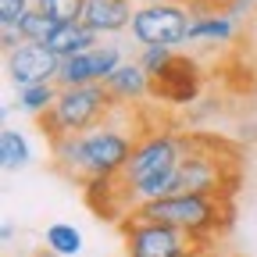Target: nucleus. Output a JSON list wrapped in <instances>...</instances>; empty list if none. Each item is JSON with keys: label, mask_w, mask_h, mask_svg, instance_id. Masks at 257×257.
Listing matches in <instances>:
<instances>
[{"label": "nucleus", "mask_w": 257, "mask_h": 257, "mask_svg": "<svg viewBox=\"0 0 257 257\" xmlns=\"http://www.w3.org/2000/svg\"><path fill=\"white\" fill-rule=\"evenodd\" d=\"M150 133H165L161 125H154L147 114H125V104H111V111L86 133H68L50 143L54 154V172L64 175L72 186H89L93 179L114 175L128 154L136 150V143Z\"/></svg>", "instance_id": "1"}, {"label": "nucleus", "mask_w": 257, "mask_h": 257, "mask_svg": "<svg viewBox=\"0 0 257 257\" xmlns=\"http://www.w3.org/2000/svg\"><path fill=\"white\" fill-rule=\"evenodd\" d=\"M128 214L168 221V225H179V229L200 236V239L218 243V236H225L236 221V200L211 197V193H168V197H157V200L133 207Z\"/></svg>", "instance_id": "2"}, {"label": "nucleus", "mask_w": 257, "mask_h": 257, "mask_svg": "<svg viewBox=\"0 0 257 257\" xmlns=\"http://www.w3.org/2000/svg\"><path fill=\"white\" fill-rule=\"evenodd\" d=\"M111 104H118V100L107 93L104 82L61 86L54 107L40 111L36 121H40V128H43V136L54 143V140L68 136V133H86V128H93L96 121L111 111Z\"/></svg>", "instance_id": "3"}, {"label": "nucleus", "mask_w": 257, "mask_h": 257, "mask_svg": "<svg viewBox=\"0 0 257 257\" xmlns=\"http://www.w3.org/2000/svg\"><path fill=\"white\" fill-rule=\"evenodd\" d=\"M118 232L125 239L128 257H189L200 246H214L211 239H200V236L179 229V225L154 221V218H136V214H125L118 221Z\"/></svg>", "instance_id": "4"}, {"label": "nucleus", "mask_w": 257, "mask_h": 257, "mask_svg": "<svg viewBox=\"0 0 257 257\" xmlns=\"http://www.w3.org/2000/svg\"><path fill=\"white\" fill-rule=\"evenodd\" d=\"M189 8L179 0H150L133 15V36L143 47H175L189 36Z\"/></svg>", "instance_id": "5"}, {"label": "nucleus", "mask_w": 257, "mask_h": 257, "mask_svg": "<svg viewBox=\"0 0 257 257\" xmlns=\"http://www.w3.org/2000/svg\"><path fill=\"white\" fill-rule=\"evenodd\" d=\"M200 86H204L200 64L172 50L168 61L150 72V100L154 104H189L200 96Z\"/></svg>", "instance_id": "6"}, {"label": "nucleus", "mask_w": 257, "mask_h": 257, "mask_svg": "<svg viewBox=\"0 0 257 257\" xmlns=\"http://www.w3.org/2000/svg\"><path fill=\"white\" fill-rule=\"evenodd\" d=\"M118 64H121L118 47H89L82 54L64 57L54 82H57V89L61 86H82V82H104Z\"/></svg>", "instance_id": "7"}, {"label": "nucleus", "mask_w": 257, "mask_h": 257, "mask_svg": "<svg viewBox=\"0 0 257 257\" xmlns=\"http://www.w3.org/2000/svg\"><path fill=\"white\" fill-rule=\"evenodd\" d=\"M61 72V57L43 47V43H22L18 50L8 54V75L18 86H40V82H54Z\"/></svg>", "instance_id": "8"}, {"label": "nucleus", "mask_w": 257, "mask_h": 257, "mask_svg": "<svg viewBox=\"0 0 257 257\" xmlns=\"http://www.w3.org/2000/svg\"><path fill=\"white\" fill-rule=\"evenodd\" d=\"M133 4L128 0H86L82 22L96 32H121L133 25Z\"/></svg>", "instance_id": "9"}, {"label": "nucleus", "mask_w": 257, "mask_h": 257, "mask_svg": "<svg viewBox=\"0 0 257 257\" xmlns=\"http://www.w3.org/2000/svg\"><path fill=\"white\" fill-rule=\"evenodd\" d=\"M104 86L121 104H136V100H143V96H150V75H147V68L140 61L136 64H118V68L104 79Z\"/></svg>", "instance_id": "10"}, {"label": "nucleus", "mask_w": 257, "mask_h": 257, "mask_svg": "<svg viewBox=\"0 0 257 257\" xmlns=\"http://www.w3.org/2000/svg\"><path fill=\"white\" fill-rule=\"evenodd\" d=\"M43 47H50V50L64 61V57H72V54H82V50L96 47V29H89L82 18H79V22H61V25L50 32V40H47Z\"/></svg>", "instance_id": "11"}, {"label": "nucleus", "mask_w": 257, "mask_h": 257, "mask_svg": "<svg viewBox=\"0 0 257 257\" xmlns=\"http://www.w3.org/2000/svg\"><path fill=\"white\" fill-rule=\"evenodd\" d=\"M57 25H61L57 18H50L47 11H40L36 4H32V8L22 15V22H18V32L25 36V43H47L50 32H54Z\"/></svg>", "instance_id": "12"}, {"label": "nucleus", "mask_w": 257, "mask_h": 257, "mask_svg": "<svg viewBox=\"0 0 257 257\" xmlns=\"http://www.w3.org/2000/svg\"><path fill=\"white\" fill-rule=\"evenodd\" d=\"M186 40H232V18L229 15H207L189 25Z\"/></svg>", "instance_id": "13"}, {"label": "nucleus", "mask_w": 257, "mask_h": 257, "mask_svg": "<svg viewBox=\"0 0 257 257\" xmlns=\"http://www.w3.org/2000/svg\"><path fill=\"white\" fill-rule=\"evenodd\" d=\"M57 82H40V86H22V111H29V114H40V111H47V107H54V100H57Z\"/></svg>", "instance_id": "14"}, {"label": "nucleus", "mask_w": 257, "mask_h": 257, "mask_svg": "<svg viewBox=\"0 0 257 257\" xmlns=\"http://www.w3.org/2000/svg\"><path fill=\"white\" fill-rule=\"evenodd\" d=\"M47 246H50L54 253H79L82 236H79V229L57 221V225H50V229H47Z\"/></svg>", "instance_id": "15"}, {"label": "nucleus", "mask_w": 257, "mask_h": 257, "mask_svg": "<svg viewBox=\"0 0 257 257\" xmlns=\"http://www.w3.org/2000/svg\"><path fill=\"white\" fill-rule=\"evenodd\" d=\"M0 161H4V168H18L29 161V147L25 140L15 133V128H4L0 133Z\"/></svg>", "instance_id": "16"}, {"label": "nucleus", "mask_w": 257, "mask_h": 257, "mask_svg": "<svg viewBox=\"0 0 257 257\" xmlns=\"http://www.w3.org/2000/svg\"><path fill=\"white\" fill-rule=\"evenodd\" d=\"M32 4L57 22H79L86 11V0H32Z\"/></svg>", "instance_id": "17"}, {"label": "nucleus", "mask_w": 257, "mask_h": 257, "mask_svg": "<svg viewBox=\"0 0 257 257\" xmlns=\"http://www.w3.org/2000/svg\"><path fill=\"white\" fill-rule=\"evenodd\" d=\"M29 11V0H0V25H18Z\"/></svg>", "instance_id": "18"}, {"label": "nucleus", "mask_w": 257, "mask_h": 257, "mask_svg": "<svg viewBox=\"0 0 257 257\" xmlns=\"http://www.w3.org/2000/svg\"><path fill=\"white\" fill-rule=\"evenodd\" d=\"M189 257H218V253H214V246H200V250H193Z\"/></svg>", "instance_id": "19"}, {"label": "nucleus", "mask_w": 257, "mask_h": 257, "mask_svg": "<svg viewBox=\"0 0 257 257\" xmlns=\"http://www.w3.org/2000/svg\"><path fill=\"white\" fill-rule=\"evenodd\" d=\"M32 257H54V250L47 246V250H36V253H32Z\"/></svg>", "instance_id": "20"}]
</instances>
